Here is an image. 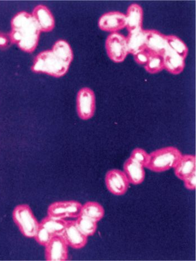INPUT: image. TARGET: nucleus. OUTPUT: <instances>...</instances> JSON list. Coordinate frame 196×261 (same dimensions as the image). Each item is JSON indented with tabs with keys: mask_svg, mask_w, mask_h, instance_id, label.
Wrapping results in <instances>:
<instances>
[{
	"mask_svg": "<svg viewBox=\"0 0 196 261\" xmlns=\"http://www.w3.org/2000/svg\"><path fill=\"white\" fill-rule=\"evenodd\" d=\"M74 53L67 41L59 40L52 49L41 51L35 58L32 70L61 78L68 72L73 61Z\"/></svg>",
	"mask_w": 196,
	"mask_h": 261,
	"instance_id": "nucleus-1",
	"label": "nucleus"
},
{
	"mask_svg": "<svg viewBox=\"0 0 196 261\" xmlns=\"http://www.w3.org/2000/svg\"><path fill=\"white\" fill-rule=\"evenodd\" d=\"M11 27L9 35L12 43L28 53L37 49L41 32L32 14L26 11L19 12L12 19Z\"/></svg>",
	"mask_w": 196,
	"mask_h": 261,
	"instance_id": "nucleus-2",
	"label": "nucleus"
},
{
	"mask_svg": "<svg viewBox=\"0 0 196 261\" xmlns=\"http://www.w3.org/2000/svg\"><path fill=\"white\" fill-rule=\"evenodd\" d=\"M150 161L146 168L156 173H162L175 168L182 156L177 148L166 147L150 154Z\"/></svg>",
	"mask_w": 196,
	"mask_h": 261,
	"instance_id": "nucleus-3",
	"label": "nucleus"
},
{
	"mask_svg": "<svg viewBox=\"0 0 196 261\" xmlns=\"http://www.w3.org/2000/svg\"><path fill=\"white\" fill-rule=\"evenodd\" d=\"M13 218L23 236L28 239L34 238L39 226V222L31 206L28 204L17 205L13 212Z\"/></svg>",
	"mask_w": 196,
	"mask_h": 261,
	"instance_id": "nucleus-4",
	"label": "nucleus"
},
{
	"mask_svg": "<svg viewBox=\"0 0 196 261\" xmlns=\"http://www.w3.org/2000/svg\"><path fill=\"white\" fill-rule=\"evenodd\" d=\"M67 221L47 216L39 223V226L34 239L38 244L45 247L55 236H63Z\"/></svg>",
	"mask_w": 196,
	"mask_h": 261,
	"instance_id": "nucleus-5",
	"label": "nucleus"
},
{
	"mask_svg": "<svg viewBox=\"0 0 196 261\" xmlns=\"http://www.w3.org/2000/svg\"><path fill=\"white\" fill-rule=\"evenodd\" d=\"M82 205L76 200L59 201L47 207V216L59 219L77 218L81 215Z\"/></svg>",
	"mask_w": 196,
	"mask_h": 261,
	"instance_id": "nucleus-6",
	"label": "nucleus"
},
{
	"mask_svg": "<svg viewBox=\"0 0 196 261\" xmlns=\"http://www.w3.org/2000/svg\"><path fill=\"white\" fill-rule=\"evenodd\" d=\"M105 45L107 54L115 63L124 62L129 54L126 38L120 33H113L109 35Z\"/></svg>",
	"mask_w": 196,
	"mask_h": 261,
	"instance_id": "nucleus-7",
	"label": "nucleus"
},
{
	"mask_svg": "<svg viewBox=\"0 0 196 261\" xmlns=\"http://www.w3.org/2000/svg\"><path fill=\"white\" fill-rule=\"evenodd\" d=\"M96 110V97L94 92L88 87L79 91L77 96V111L81 119H91Z\"/></svg>",
	"mask_w": 196,
	"mask_h": 261,
	"instance_id": "nucleus-8",
	"label": "nucleus"
},
{
	"mask_svg": "<svg viewBox=\"0 0 196 261\" xmlns=\"http://www.w3.org/2000/svg\"><path fill=\"white\" fill-rule=\"evenodd\" d=\"M68 247L62 236L53 237L45 246L46 260L47 261L67 260Z\"/></svg>",
	"mask_w": 196,
	"mask_h": 261,
	"instance_id": "nucleus-9",
	"label": "nucleus"
},
{
	"mask_svg": "<svg viewBox=\"0 0 196 261\" xmlns=\"http://www.w3.org/2000/svg\"><path fill=\"white\" fill-rule=\"evenodd\" d=\"M105 184L107 189L111 194L121 196L127 192L130 182L124 172L112 169L107 173Z\"/></svg>",
	"mask_w": 196,
	"mask_h": 261,
	"instance_id": "nucleus-10",
	"label": "nucleus"
},
{
	"mask_svg": "<svg viewBox=\"0 0 196 261\" xmlns=\"http://www.w3.org/2000/svg\"><path fill=\"white\" fill-rule=\"evenodd\" d=\"M99 27L103 31L116 33L126 28V16L118 11L109 12L100 17Z\"/></svg>",
	"mask_w": 196,
	"mask_h": 261,
	"instance_id": "nucleus-11",
	"label": "nucleus"
},
{
	"mask_svg": "<svg viewBox=\"0 0 196 261\" xmlns=\"http://www.w3.org/2000/svg\"><path fill=\"white\" fill-rule=\"evenodd\" d=\"M62 236L68 246L75 250L84 248L88 242V237L81 232L75 221H67Z\"/></svg>",
	"mask_w": 196,
	"mask_h": 261,
	"instance_id": "nucleus-12",
	"label": "nucleus"
},
{
	"mask_svg": "<svg viewBox=\"0 0 196 261\" xmlns=\"http://www.w3.org/2000/svg\"><path fill=\"white\" fill-rule=\"evenodd\" d=\"M145 49L154 54L163 57L168 49L165 35L156 30H145Z\"/></svg>",
	"mask_w": 196,
	"mask_h": 261,
	"instance_id": "nucleus-13",
	"label": "nucleus"
},
{
	"mask_svg": "<svg viewBox=\"0 0 196 261\" xmlns=\"http://www.w3.org/2000/svg\"><path fill=\"white\" fill-rule=\"evenodd\" d=\"M41 32H51L55 27V20L51 11L44 5L35 7L32 14Z\"/></svg>",
	"mask_w": 196,
	"mask_h": 261,
	"instance_id": "nucleus-14",
	"label": "nucleus"
},
{
	"mask_svg": "<svg viewBox=\"0 0 196 261\" xmlns=\"http://www.w3.org/2000/svg\"><path fill=\"white\" fill-rule=\"evenodd\" d=\"M124 173L130 183L135 186L141 185L145 180L144 168L138 163L129 158L124 165Z\"/></svg>",
	"mask_w": 196,
	"mask_h": 261,
	"instance_id": "nucleus-15",
	"label": "nucleus"
},
{
	"mask_svg": "<svg viewBox=\"0 0 196 261\" xmlns=\"http://www.w3.org/2000/svg\"><path fill=\"white\" fill-rule=\"evenodd\" d=\"M143 10L138 4L130 5L126 16L127 28L130 32L142 29Z\"/></svg>",
	"mask_w": 196,
	"mask_h": 261,
	"instance_id": "nucleus-16",
	"label": "nucleus"
},
{
	"mask_svg": "<svg viewBox=\"0 0 196 261\" xmlns=\"http://www.w3.org/2000/svg\"><path fill=\"white\" fill-rule=\"evenodd\" d=\"M175 169L176 176L183 180L195 171L196 159L194 155H183Z\"/></svg>",
	"mask_w": 196,
	"mask_h": 261,
	"instance_id": "nucleus-17",
	"label": "nucleus"
},
{
	"mask_svg": "<svg viewBox=\"0 0 196 261\" xmlns=\"http://www.w3.org/2000/svg\"><path fill=\"white\" fill-rule=\"evenodd\" d=\"M164 69L172 74L181 73L185 67V59L167 49L163 56Z\"/></svg>",
	"mask_w": 196,
	"mask_h": 261,
	"instance_id": "nucleus-18",
	"label": "nucleus"
},
{
	"mask_svg": "<svg viewBox=\"0 0 196 261\" xmlns=\"http://www.w3.org/2000/svg\"><path fill=\"white\" fill-rule=\"evenodd\" d=\"M126 39L128 52L133 56L146 48L145 30L130 32Z\"/></svg>",
	"mask_w": 196,
	"mask_h": 261,
	"instance_id": "nucleus-19",
	"label": "nucleus"
},
{
	"mask_svg": "<svg viewBox=\"0 0 196 261\" xmlns=\"http://www.w3.org/2000/svg\"><path fill=\"white\" fill-rule=\"evenodd\" d=\"M81 215L98 223L104 218L105 210L103 206L96 201H88L82 205Z\"/></svg>",
	"mask_w": 196,
	"mask_h": 261,
	"instance_id": "nucleus-20",
	"label": "nucleus"
},
{
	"mask_svg": "<svg viewBox=\"0 0 196 261\" xmlns=\"http://www.w3.org/2000/svg\"><path fill=\"white\" fill-rule=\"evenodd\" d=\"M168 44V49L179 55L183 59H186L188 52V49L185 43L175 35L166 36Z\"/></svg>",
	"mask_w": 196,
	"mask_h": 261,
	"instance_id": "nucleus-21",
	"label": "nucleus"
},
{
	"mask_svg": "<svg viewBox=\"0 0 196 261\" xmlns=\"http://www.w3.org/2000/svg\"><path fill=\"white\" fill-rule=\"evenodd\" d=\"M77 227L87 237L93 236L97 229V222L90 218L80 215L75 221Z\"/></svg>",
	"mask_w": 196,
	"mask_h": 261,
	"instance_id": "nucleus-22",
	"label": "nucleus"
},
{
	"mask_svg": "<svg viewBox=\"0 0 196 261\" xmlns=\"http://www.w3.org/2000/svg\"><path fill=\"white\" fill-rule=\"evenodd\" d=\"M149 53V59L145 65L146 72L150 74H157L161 72L164 69L163 57L152 53Z\"/></svg>",
	"mask_w": 196,
	"mask_h": 261,
	"instance_id": "nucleus-23",
	"label": "nucleus"
},
{
	"mask_svg": "<svg viewBox=\"0 0 196 261\" xmlns=\"http://www.w3.org/2000/svg\"><path fill=\"white\" fill-rule=\"evenodd\" d=\"M130 159L138 163L144 168H146L150 161V155L144 150L136 148L131 153Z\"/></svg>",
	"mask_w": 196,
	"mask_h": 261,
	"instance_id": "nucleus-24",
	"label": "nucleus"
},
{
	"mask_svg": "<svg viewBox=\"0 0 196 261\" xmlns=\"http://www.w3.org/2000/svg\"><path fill=\"white\" fill-rule=\"evenodd\" d=\"M134 60L140 65H145L150 57V53L146 49L136 53L134 55Z\"/></svg>",
	"mask_w": 196,
	"mask_h": 261,
	"instance_id": "nucleus-25",
	"label": "nucleus"
},
{
	"mask_svg": "<svg viewBox=\"0 0 196 261\" xmlns=\"http://www.w3.org/2000/svg\"><path fill=\"white\" fill-rule=\"evenodd\" d=\"M196 171L184 179L185 187L189 191H194L196 187Z\"/></svg>",
	"mask_w": 196,
	"mask_h": 261,
	"instance_id": "nucleus-26",
	"label": "nucleus"
},
{
	"mask_svg": "<svg viewBox=\"0 0 196 261\" xmlns=\"http://www.w3.org/2000/svg\"><path fill=\"white\" fill-rule=\"evenodd\" d=\"M12 44L9 34L0 32V49L4 50L8 48Z\"/></svg>",
	"mask_w": 196,
	"mask_h": 261,
	"instance_id": "nucleus-27",
	"label": "nucleus"
}]
</instances>
